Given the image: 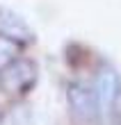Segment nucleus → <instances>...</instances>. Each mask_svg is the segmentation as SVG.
I'll return each mask as SVG.
<instances>
[{
	"label": "nucleus",
	"instance_id": "nucleus-1",
	"mask_svg": "<svg viewBox=\"0 0 121 125\" xmlns=\"http://www.w3.org/2000/svg\"><path fill=\"white\" fill-rule=\"evenodd\" d=\"M34 82V66L30 62H12L2 71V84L14 93L25 91Z\"/></svg>",
	"mask_w": 121,
	"mask_h": 125
},
{
	"label": "nucleus",
	"instance_id": "nucleus-2",
	"mask_svg": "<svg viewBox=\"0 0 121 125\" xmlns=\"http://www.w3.org/2000/svg\"><path fill=\"white\" fill-rule=\"evenodd\" d=\"M69 100H71L73 112L78 114L82 121H92L94 116H96V105H98V100H96V93L89 91L87 86L73 84L71 89H69Z\"/></svg>",
	"mask_w": 121,
	"mask_h": 125
},
{
	"label": "nucleus",
	"instance_id": "nucleus-3",
	"mask_svg": "<svg viewBox=\"0 0 121 125\" xmlns=\"http://www.w3.org/2000/svg\"><path fill=\"white\" fill-rule=\"evenodd\" d=\"M117 95H119V77H117V73L110 71V68L101 71V75L96 80V100H98V105L103 109H110L114 105Z\"/></svg>",
	"mask_w": 121,
	"mask_h": 125
},
{
	"label": "nucleus",
	"instance_id": "nucleus-4",
	"mask_svg": "<svg viewBox=\"0 0 121 125\" xmlns=\"http://www.w3.org/2000/svg\"><path fill=\"white\" fill-rule=\"evenodd\" d=\"M0 27L5 30L7 36H14V39H23V36H30L27 27L23 25V21L16 18V16H14V14H9V11L0 14Z\"/></svg>",
	"mask_w": 121,
	"mask_h": 125
},
{
	"label": "nucleus",
	"instance_id": "nucleus-5",
	"mask_svg": "<svg viewBox=\"0 0 121 125\" xmlns=\"http://www.w3.org/2000/svg\"><path fill=\"white\" fill-rule=\"evenodd\" d=\"M16 55H18V46L9 36H0V73L16 59Z\"/></svg>",
	"mask_w": 121,
	"mask_h": 125
}]
</instances>
